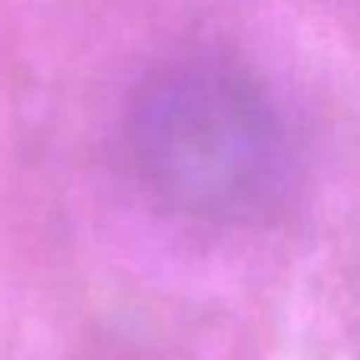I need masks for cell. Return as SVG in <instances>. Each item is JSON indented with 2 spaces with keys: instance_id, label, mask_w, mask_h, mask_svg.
<instances>
[{
  "instance_id": "obj_1",
  "label": "cell",
  "mask_w": 360,
  "mask_h": 360,
  "mask_svg": "<svg viewBox=\"0 0 360 360\" xmlns=\"http://www.w3.org/2000/svg\"><path fill=\"white\" fill-rule=\"evenodd\" d=\"M133 168L193 221L266 224L297 190V146L266 86L228 60H180L149 76L127 117Z\"/></svg>"
}]
</instances>
